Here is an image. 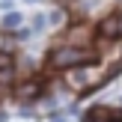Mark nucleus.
Here are the masks:
<instances>
[{
    "label": "nucleus",
    "mask_w": 122,
    "mask_h": 122,
    "mask_svg": "<svg viewBox=\"0 0 122 122\" xmlns=\"http://www.w3.org/2000/svg\"><path fill=\"white\" fill-rule=\"evenodd\" d=\"M9 83H15V66H9V69H0V89H6Z\"/></svg>",
    "instance_id": "7"
},
{
    "label": "nucleus",
    "mask_w": 122,
    "mask_h": 122,
    "mask_svg": "<svg viewBox=\"0 0 122 122\" xmlns=\"http://www.w3.org/2000/svg\"><path fill=\"white\" fill-rule=\"evenodd\" d=\"M9 66H15L12 51H3V48H0V69H9Z\"/></svg>",
    "instance_id": "8"
},
{
    "label": "nucleus",
    "mask_w": 122,
    "mask_h": 122,
    "mask_svg": "<svg viewBox=\"0 0 122 122\" xmlns=\"http://www.w3.org/2000/svg\"><path fill=\"white\" fill-rule=\"evenodd\" d=\"M104 81V75L95 69H86V66H75V69H66V83H69L75 92H86V89L98 86Z\"/></svg>",
    "instance_id": "2"
},
{
    "label": "nucleus",
    "mask_w": 122,
    "mask_h": 122,
    "mask_svg": "<svg viewBox=\"0 0 122 122\" xmlns=\"http://www.w3.org/2000/svg\"><path fill=\"white\" fill-rule=\"evenodd\" d=\"M21 24H24V15H21V12H6V15H3V30H12V33H15Z\"/></svg>",
    "instance_id": "6"
},
{
    "label": "nucleus",
    "mask_w": 122,
    "mask_h": 122,
    "mask_svg": "<svg viewBox=\"0 0 122 122\" xmlns=\"http://www.w3.org/2000/svg\"><path fill=\"white\" fill-rule=\"evenodd\" d=\"M51 122H66V116H54V119H51Z\"/></svg>",
    "instance_id": "11"
},
{
    "label": "nucleus",
    "mask_w": 122,
    "mask_h": 122,
    "mask_svg": "<svg viewBox=\"0 0 122 122\" xmlns=\"http://www.w3.org/2000/svg\"><path fill=\"white\" fill-rule=\"evenodd\" d=\"M66 42L75 48H86L89 42H92V27H86V24H75V27L66 33Z\"/></svg>",
    "instance_id": "4"
},
{
    "label": "nucleus",
    "mask_w": 122,
    "mask_h": 122,
    "mask_svg": "<svg viewBox=\"0 0 122 122\" xmlns=\"http://www.w3.org/2000/svg\"><path fill=\"white\" fill-rule=\"evenodd\" d=\"M33 3H36V0H33Z\"/></svg>",
    "instance_id": "12"
},
{
    "label": "nucleus",
    "mask_w": 122,
    "mask_h": 122,
    "mask_svg": "<svg viewBox=\"0 0 122 122\" xmlns=\"http://www.w3.org/2000/svg\"><path fill=\"white\" fill-rule=\"evenodd\" d=\"M39 95H42V81H36V77L15 86V98L18 101H30V98H39Z\"/></svg>",
    "instance_id": "5"
},
{
    "label": "nucleus",
    "mask_w": 122,
    "mask_h": 122,
    "mask_svg": "<svg viewBox=\"0 0 122 122\" xmlns=\"http://www.w3.org/2000/svg\"><path fill=\"white\" fill-rule=\"evenodd\" d=\"M63 18H66V12H63V9H54L51 15H48V24H63Z\"/></svg>",
    "instance_id": "10"
},
{
    "label": "nucleus",
    "mask_w": 122,
    "mask_h": 122,
    "mask_svg": "<svg viewBox=\"0 0 122 122\" xmlns=\"http://www.w3.org/2000/svg\"><path fill=\"white\" fill-rule=\"evenodd\" d=\"M98 36L107 39V42L119 39V36H122V15H107L104 21L98 24Z\"/></svg>",
    "instance_id": "3"
},
{
    "label": "nucleus",
    "mask_w": 122,
    "mask_h": 122,
    "mask_svg": "<svg viewBox=\"0 0 122 122\" xmlns=\"http://www.w3.org/2000/svg\"><path fill=\"white\" fill-rule=\"evenodd\" d=\"M95 63V54L89 48H75V45H60L51 51V66L54 69H75V66H89Z\"/></svg>",
    "instance_id": "1"
},
{
    "label": "nucleus",
    "mask_w": 122,
    "mask_h": 122,
    "mask_svg": "<svg viewBox=\"0 0 122 122\" xmlns=\"http://www.w3.org/2000/svg\"><path fill=\"white\" fill-rule=\"evenodd\" d=\"M45 24H48V15H36V18H33V33H42Z\"/></svg>",
    "instance_id": "9"
}]
</instances>
